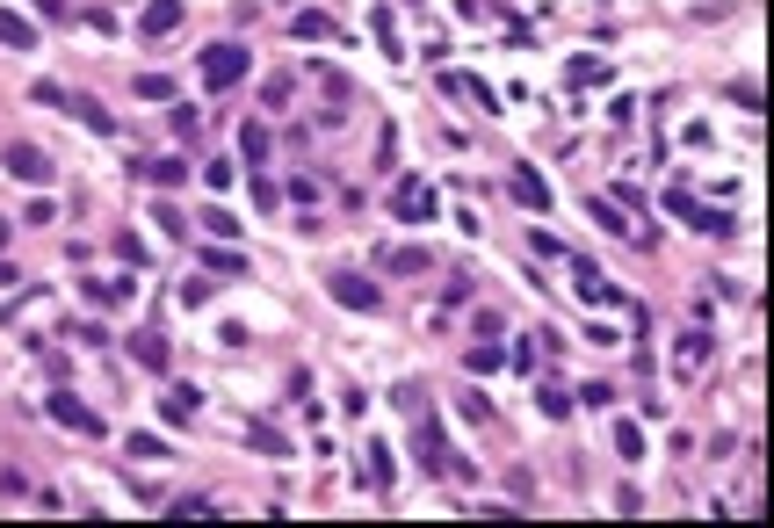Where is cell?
Here are the masks:
<instances>
[{
    "label": "cell",
    "instance_id": "obj_32",
    "mask_svg": "<svg viewBox=\"0 0 774 528\" xmlns=\"http://www.w3.org/2000/svg\"><path fill=\"white\" fill-rule=\"evenodd\" d=\"M210 268H218V275H246V254H225V246H218V254H210Z\"/></svg>",
    "mask_w": 774,
    "mask_h": 528
},
{
    "label": "cell",
    "instance_id": "obj_11",
    "mask_svg": "<svg viewBox=\"0 0 774 528\" xmlns=\"http://www.w3.org/2000/svg\"><path fill=\"white\" fill-rule=\"evenodd\" d=\"M586 217H594L601 232H615V239H630V217H623V203H608V196H586Z\"/></svg>",
    "mask_w": 774,
    "mask_h": 528
},
{
    "label": "cell",
    "instance_id": "obj_27",
    "mask_svg": "<svg viewBox=\"0 0 774 528\" xmlns=\"http://www.w3.org/2000/svg\"><path fill=\"white\" fill-rule=\"evenodd\" d=\"M398 275H413V268H427V254H420V246H391V254H384Z\"/></svg>",
    "mask_w": 774,
    "mask_h": 528
},
{
    "label": "cell",
    "instance_id": "obj_7",
    "mask_svg": "<svg viewBox=\"0 0 774 528\" xmlns=\"http://www.w3.org/2000/svg\"><path fill=\"white\" fill-rule=\"evenodd\" d=\"M507 196H514L521 210H550V181H543L536 167H514V174H507Z\"/></svg>",
    "mask_w": 774,
    "mask_h": 528
},
{
    "label": "cell",
    "instance_id": "obj_16",
    "mask_svg": "<svg viewBox=\"0 0 774 528\" xmlns=\"http://www.w3.org/2000/svg\"><path fill=\"white\" fill-rule=\"evenodd\" d=\"M196 406H203V398H196V384H174V391H167V398H160V413H167V420H174V427H181V420H189V413H196Z\"/></svg>",
    "mask_w": 774,
    "mask_h": 528
},
{
    "label": "cell",
    "instance_id": "obj_5",
    "mask_svg": "<svg viewBox=\"0 0 774 528\" xmlns=\"http://www.w3.org/2000/svg\"><path fill=\"white\" fill-rule=\"evenodd\" d=\"M44 413H51L58 427H73V434H102V413H87L73 391H51V398H44Z\"/></svg>",
    "mask_w": 774,
    "mask_h": 528
},
{
    "label": "cell",
    "instance_id": "obj_30",
    "mask_svg": "<svg viewBox=\"0 0 774 528\" xmlns=\"http://www.w3.org/2000/svg\"><path fill=\"white\" fill-rule=\"evenodd\" d=\"M203 181H210V189H232L239 167H232V160H210V167H203Z\"/></svg>",
    "mask_w": 774,
    "mask_h": 528
},
{
    "label": "cell",
    "instance_id": "obj_23",
    "mask_svg": "<svg viewBox=\"0 0 774 528\" xmlns=\"http://www.w3.org/2000/svg\"><path fill=\"white\" fill-rule=\"evenodd\" d=\"M87 290V304H123V297H131V283H80Z\"/></svg>",
    "mask_w": 774,
    "mask_h": 528
},
{
    "label": "cell",
    "instance_id": "obj_9",
    "mask_svg": "<svg viewBox=\"0 0 774 528\" xmlns=\"http://www.w3.org/2000/svg\"><path fill=\"white\" fill-rule=\"evenodd\" d=\"M138 29H145V37H167V29H181V0H145V8H138Z\"/></svg>",
    "mask_w": 774,
    "mask_h": 528
},
{
    "label": "cell",
    "instance_id": "obj_10",
    "mask_svg": "<svg viewBox=\"0 0 774 528\" xmlns=\"http://www.w3.org/2000/svg\"><path fill=\"white\" fill-rule=\"evenodd\" d=\"M709 348H717V340H709V333H680V355H673V369H680V377H702Z\"/></svg>",
    "mask_w": 774,
    "mask_h": 528
},
{
    "label": "cell",
    "instance_id": "obj_18",
    "mask_svg": "<svg viewBox=\"0 0 774 528\" xmlns=\"http://www.w3.org/2000/svg\"><path fill=\"white\" fill-rule=\"evenodd\" d=\"M239 152H246V160H268V131H261V123H239Z\"/></svg>",
    "mask_w": 774,
    "mask_h": 528
},
{
    "label": "cell",
    "instance_id": "obj_34",
    "mask_svg": "<svg viewBox=\"0 0 774 528\" xmlns=\"http://www.w3.org/2000/svg\"><path fill=\"white\" fill-rule=\"evenodd\" d=\"M0 283H8V290H15V275H8V261H0Z\"/></svg>",
    "mask_w": 774,
    "mask_h": 528
},
{
    "label": "cell",
    "instance_id": "obj_26",
    "mask_svg": "<svg viewBox=\"0 0 774 528\" xmlns=\"http://www.w3.org/2000/svg\"><path fill=\"white\" fill-rule=\"evenodd\" d=\"M536 406H543L550 420H565V413H572V398H565V391H557V384H543V391H536Z\"/></svg>",
    "mask_w": 774,
    "mask_h": 528
},
{
    "label": "cell",
    "instance_id": "obj_35",
    "mask_svg": "<svg viewBox=\"0 0 774 528\" xmlns=\"http://www.w3.org/2000/svg\"><path fill=\"white\" fill-rule=\"evenodd\" d=\"M0 246H8V217H0Z\"/></svg>",
    "mask_w": 774,
    "mask_h": 528
},
{
    "label": "cell",
    "instance_id": "obj_28",
    "mask_svg": "<svg viewBox=\"0 0 774 528\" xmlns=\"http://www.w3.org/2000/svg\"><path fill=\"white\" fill-rule=\"evenodd\" d=\"M463 369H471V377H485V369H500V348H463Z\"/></svg>",
    "mask_w": 774,
    "mask_h": 528
},
{
    "label": "cell",
    "instance_id": "obj_4",
    "mask_svg": "<svg viewBox=\"0 0 774 528\" xmlns=\"http://www.w3.org/2000/svg\"><path fill=\"white\" fill-rule=\"evenodd\" d=\"M413 456H420V471H449V442H442V420L435 406L413 413Z\"/></svg>",
    "mask_w": 774,
    "mask_h": 528
},
{
    "label": "cell",
    "instance_id": "obj_25",
    "mask_svg": "<svg viewBox=\"0 0 774 528\" xmlns=\"http://www.w3.org/2000/svg\"><path fill=\"white\" fill-rule=\"evenodd\" d=\"M116 261H123V268H145V239H131V232H116Z\"/></svg>",
    "mask_w": 774,
    "mask_h": 528
},
{
    "label": "cell",
    "instance_id": "obj_13",
    "mask_svg": "<svg viewBox=\"0 0 774 528\" xmlns=\"http://www.w3.org/2000/svg\"><path fill=\"white\" fill-rule=\"evenodd\" d=\"M0 44L29 51V44H37V22H29V15H8V8H0Z\"/></svg>",
    "mask_w": 774,
    "mask_h": 528
},
{
    "label": "cell",
    "instance_id": "obj_24",
    "mask_svg": "<svg viewBox=\"0 0 774 528\" xmlns=\"http://www.w3.org/2000/svg\"><path fill=\"white\" fill-rule=\"evenodd\" d=\"M377 44H384V58H406V51H398V22H391V8H377Z\"/></svg>",
    "mask_w": 774,
    "mask_h": 528
},
{
    "label": "cell",
    "instance_id": "obj_20",
    "mask_svg": "<svg viewBox=\"0 0 774 528\" xmlns=\"http://www.w3.org/2000/svg\"><path fill=\"white\" fill-rule=\"evenodd\" d=\"M615 456H630V463L644 456V427H637V420H623V427H615Z\"/></svg>",
    "mask_w": 774,
    "mask_h": 528
},
{
    "label": "cell",
    "instance_id": "obj_19",
    "mask_svg": "<svg viewBox=\"0 0 774 528\" xmlns=\"http://www.w3.org/2000/svg\"><path fill=\"white\" fill-rule=\"evenodd\" d=\"M167 123H174V138H181V145H196V131H203L189 102H174V109H167Z\"/></svg>",
    "mask_w": 774,
    "mask_h": 528
},
{
    "label": "cell",
    "instance_id": "obj_29",
    "mask_svg": "<svg viewBox=\"0 0 774 528\" xmlns=\"http://www.w3.org/2000/svg\"><path fill=\"white\" fill-rule=\"evenodd\" d=\"M391 471H398L391 449H369V485H391Z\"/></svg>",
    "mask_w": 774,
    "mask_h": 528
},
{
    "label": "cell",
    "instance_id": "obj_33",
    "mask_svg": "<svg viewBox=\"0 0 774 528\" xmlns=\"http://www.w3.org/2000/svg\"><path fill=\"white\" fill-rule=\"evenodd\" d=\"M37 15H44V22H58V15H66V0H37Z\"/></svg>",
    "mask_w": 774,
    "mask_h": 528
},
{
    "label": "cell",
    "instance_id": "obj_15",
    "mask_svg": "<svg viewBox=\"0 0 774 528\" xmlns=\"http://www.w3.org/2000/svg\"><path fill=\"white\" fill-rule=\"evenodd\" d=\"M290 37H304V44H326V37H333V15H319V8H304V15L290 22Z\"/></svg>",
    "mask_w": 774,
    "mask_h": 528
},
{
    "label": "cell",
    "instance_id": "obj_8",
    "mask_svg": "<svg viewBox=\"0 0 774 528\" xmlns=\"http://www.w3.org/2000/svg\"><path fill=\"white\" fill-rule=\"evenodd\" d=\"M391 210L406 217V225H427V217H435V189H427V181H406V189L391 196Z\"/></svg>",
    "mask_w": 774,
    "mask_h": 528
},
{
    "label": "cell",
    "instance_id": "obj_22",
    "mask_svg": "<svg viewBox=\"0 0 774 528\" xmlns=\"http://www.w3.org/2000/svg\"><path fill=\"white\" fill-rule=\"evenodd\" d=\"M131 87H138V95H145V102H167V95H174V80H167V73H138Z\"/></svg>",
    "mask_w": 774,
    "mask_h": 528
},
{
    "label": "cell",
    "instance_id": "obj_3",
    "mask_svg": "<svg viewBox=\"0 0 774 528\" xmlns=\"http://www.w3.org/2000/svg\"><path fill=\"white\" fill-rule=\"evenodd\" d=\"M0 167H8L15 181H29V189H44V181H58V167H51V152H44V145H22V138H15L8 152H0Z\"/></svg>",
    "mask_w": 774,
    "mask_h": 528
},
{
    "label": "cell",
    "instance_id": "obj_12",
    "mask_svg": "<svg viewBox=\"0 0 774 528\" xmlns=\"http://www.w3.org/2000/svg\"><path fill=\"white\" fill-rule=\"evenodd\" d=\"M131 355H138L145 369H167V333H160V326H145V333H131Z\"/></svg>",
    "mask_w": 774,
    "mask_h": 528
},
{
    "label": "cell",
    "instance_id": "obj_6",
    "mask_svg": "<svg viewBox=\"0 0 774 528\" xmlns=\"http://www.w3.org/2000/svg\"><path fill=\"white\" fill-rule=\"evenodd\" d=\"M333 304H348V312H377V304H384V290L377 283H369V275H333Z\"/></svg>",
    "mask_w": 774,
    "mask_h": 528
},
{
    "label": "cell",
    "instance_id": "obj_31",
    "mask_svg": "<svg viewBox=\"0 0 774 528\" xmlns=\"http://www.w3.org/2000/svg\"><path fill=\"white\" fill-rule=\"evenodd\" d=\"M203 232H218V239H232L239 225H232V210H203Z\"/></svg>",
    "mask_w": 774,
    "mask_h": 528
},
{
    "label": "cell",
    "instance_id": "obj_21",
    "mask_svg": "<svg viewBox=\"0 0 774 528\" xmlns=\"http://www.w3.org/2000/svg\"><path fill=\"white\" fill-rule=\"evenodd\" d=\"M427 406H435V398H427V384H398V413H406V420L427 413Z\"/></svg>",
    "mask_w": 774,
    "mask_h": 528
},
{
    "label": "cell",
    "instance_id": "obj_1",
    "mask_svg": "<svg viewBox=\"0 0 774 528\" xmlns=\"http://www.w3.org/2000/svg\"><path fill=\"white\" fill-rule=\"evenodd\" d=\"M196 66H203V87H210V95H225V87H239V80H246L254 51H246V44H232V37H218V44H203V58H196Z\"/></svg>",
    "mask_w": 774,
    "mask_h": 528
},
{
    "label": "cell",
    "instance_id": "obj_2",
    "mask_svg": "<svg viewBox=\"0 0 774 528\" xmlns=\"http://www.w3.org/2000/svg\"><path fill=\"white\" fill-rule=\"evenodd\" d=\"M37 102H51V109H73V116L87 123V131H102V138H116V116H109V109H102L95 95H66V87H51V80H44V87H37Z\"/></svg>",
    "mask_w": 774,
    "mask_h": 528
},
{
    "label": "cell",
    "instance_id": "obj_14",
    "mask_svg": "<svg viewBox=\"0 0 774 528\" xmlns=\"http://www.w3.org/2000/svg\"><path fill=\"white\" fill-rule=\"evenodd\" d=\"M246 449H261V456H290V442H283L268 420H246Z\"/></svg>",
    "mask_w": 774,
    "mask_h": 528
},
{
    "label": "cell",
    "instance_id": "obj_17",
    "mask_svg": "<svg viewBox=\"0 0 774 528\" xmlns=\"http://www.w3.org/2000/svg\"><path fill=\"white\" fill-rule=\"evenodd\" d=\"M138 174L152 181V189H174V181L189 174V167H181V160H138Z\"/></svg>",
    "mask_w": 774,
    "mask_h": 528
}]
</instances>
